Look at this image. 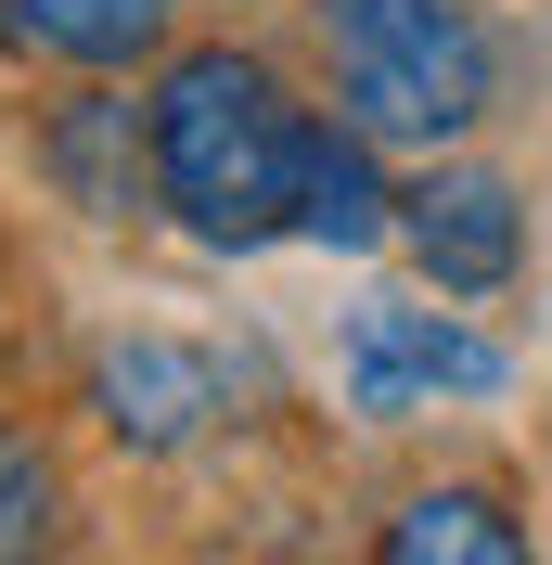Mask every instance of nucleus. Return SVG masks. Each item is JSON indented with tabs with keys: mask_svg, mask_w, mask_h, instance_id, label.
I'll return each instance as SVG.
<instances>
[{
	"mask_svg": "<svg viewBox=\"0 0 552 565\" xmlns=\"http://www.w3.org/2000/svg\"><path fill=\"white\" fill-rule=\"evenodd\" d=\"M141 129H155V206L219 257H257L296 232V168H309V104L283 90L257 52L206 39L180 52L155 90H141Z\"/></svg>",
	"mask_w": 552,
	"mask_h": 565,
	"instance_id": "f257e3e1",
	"label": "nucleus"
},
{
	"mask_svg": "<svg viewBox=\"0 0 552 565\" xmlns=\"http://www.w3.org/2000/svg\"><path fill=\"white\" fill-rule=\"evenodd\" d=\"M309 26L335 52V104L373 141H412V154H449L501 90L476 0H309Z\"/></svg>",
	"mask_w": 552,
	"mask_h": 565,
	"instance_id": "f03ea898",
	"label": "nucleus"
},
{
	"mask_svg": "<svg viewBox=\"0 0 552 565\" xmlns=\"http://www.w3.org/2000/svg\"><path fill=\"white\" fill-rule=\"evenodd\" d=\"M514 373L501 334H476L463 309H424V296H360L347 309V348H335V398L360 424H412L437 398H488Z\"/></svg>",
	"mask_w": 552,
	"mask_h": 565,
	"instance_id": "7ed1b4c3",
	"label": "nucleus"
},
{
	"mask_svg": "<svg viewBox=\"0 0 552 565\" xmlns=\"http://www.w3.org/2000/svg\"><path fill=\"white\" fill-rule=\"evenodd\" d=\"M399 232H412V257H424L437 296H501V282L527 270V193L501 168H424L412 193H399Z\"/></svg>",
	"mask_w": 552,
	"mask_h": 565,
	"instance_id": "20e7f679",
	"label": "nucleus"
},
{
	"mask_svg": "<svg viewBox=\"0 0 552 565\" xmlns=\"http://www.w3.org/2000/svg\"><path fill=\"white\" fill-rule=\"evenodd\" d=\"M91 412H104L116 450L168 462L219 424V360L180 348V334H116V348H91Z\"/></svg>",
	"mask_w": 552,
	"mask_h": 565,
	"instance_id": "39448f33",
	"label": "nucleus"
},
{
	"mask_svg": "<svg viewBox=\"0 0 552 565\" xmlns=\"http://www.w3.org/2000/svg\"><path fill=\"white\" fill-rule=\"evenodd\" d=\"M399 232V193L373 168V129L360 116H309V168H296V245H335V257H373Z\"/></svg>",
	"mask_w": 552,
	"mask_h": 565,
	"instance_id": "423d86ee",
	"label": "nucleus"
},
{
	"mask_svg": "<svg viewBox=\"0 0 552 565\" xmlns=\"http://www.w3.org/2000/svg\"><path fill=\"white\" fill-rule=\"evenodd\" d=\"M168 13L180 0H0V52H13V65L116 77V65H141V52H168Z\"/></svg>",
	"mask_w": 552,
	"mask_h": 565,
	"instance_id": "0eeeda50",
	"label": "nucleus"
},
{
	"mask_svg": "<svg viewBox=\"0 0 552 565\" xmlns=\"http://www.w3.org/2000/svg\"><path fill=\"white\" fill-rule=\"evenodd\" d=\"M39 168L65 180V206L129 218L141 193H155V129H141L116 90H77V104H52V129H39Z\"/></svg>",
	"mask_w": 552,
	"mask_h": 565,
	"instance_id": "6e6552de",
	"label": "nucleus"
},
{
	"mask_svg": "<svg viewBox=\"0 0 552 565\" xmlns=\"http://www.w3.org/2000/svg\"><path fill=\"white\" fill-rule=\"evenodd\" d=\"M385 565H514L527 553V527H514V501L501 489H412L399 514H385V540H373Z\"/></svg>",
	"mask_w": 552,
	"mask_h": 565,
	"instance_id": "1a4fd4ad",
	"label": "nucleus"
},
{
	"mask_svg": "<svg viewBox=\"0 0 552 565\" xmlns=\"http://www.w3.org/2000/svg\"><path fill=\"white\" fill-rule=\"evenodd\" d=\"M52 540H65V462L39 450L26 424H0V565L52 553Z\"/></svg>",
	"mask_w": 552,
	"mask_h": 565,
	"instance_id": "9d476101",
	"label": "nucleus"
}]
</instances>
